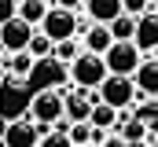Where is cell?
I'll return each mask as SVG.
<instances>
[{
    "label": "cell",
    "mask_w": 158,
    "mask_h": 147,
    "mask_svg": "<svg viewBox=\"0 0 158 147\" xmlns=\"http://www.w3.org/2000/svg\"><path fill=\"white\" fill-rule=\"evenodd\" d=\"M151 147H158V132H155V144H151Z\"/></svg>",
    "instance_id": "cell-29"
},
{
    "label": "cell",
    "mask_w": 158,
    "mask_h": 147,
    "mask_svg": "<svg viewBox=\"0 0 158 147\" xmlns=\"http://www.w3.org/2000/svg\"><path fill=\"white\" fill-rule=\"evenodd\" d=\"M48 132V125H37L33 118H11L7 121V129H4V140L0 147H37V140Z\"/></svg>",
    "instance_id": "cell-6"
},
{
    "label": "cell",
    "mask_w": 158,
    "mask_h": 147,
    "mask_svg": "<svg viewBox=\"0 0 158 147\" xmlns=\"http://www.w3.org/2000/svg\"><path fill=\"white\" fill-rule=\"evenodd\" d=\"M85 0H52V7H66V11H81Z\"/></svg>",
    "instance_id": "cell-22"
},
{
    "label": "cell",
    "mask_w": 158,
    "mask_h": 147,
    "mask_svg": "<svg viewBox=\"0 0 158 147\" xmlns=\"http://www.w3.org/2000/svg\"><path fill=\"white\" fill-rule=\"evenodd\" d=\"M66 140H70L74 147L88 144V140H92V125H88V121H70V125H66Z\"/></svg>",
    "instance_id": "cell-18"
},
{
    "label": "cell",
    "mask_w": 158,
    "mask_h": 147,
    "mask_svg": "<svg viewBox=\"0 0 158 147\" xmlns=\"http://www.w3.org/2000/svg\"><path fill=\"white\" fill-rule=\"evenodd\" d=\"M77 147H96V144H77Z\"/></svg>",
    "instance_id": "cell-28"
},
{
    "label": "cell",
    "mask_w": 158,
    "mask_h": 147,
    "mask_svg": "<svg viewBox=\"0 0 158 147\" xmlns=\"http://www.w3.org/2000/svg\"><path fill=\"white\" fill-rule=\"evenodd\" d=\"M4 63H7V55H4V52H0V70H4Z\"/></svg>",
    "instance_id": "cell-26"
},
{
    "label": "cell",
    "mask_w": 158,
    "mask_h": 147,
    "mask_svg": "<svg viewBox=\"0 0 158 147\" xmlns=\"http://www.w3.org/2000/svg\"><path fill=\"white\" fill-rule=\"evenodd\" d=\"M107 30H110V37H114V40H132V30H136V19L121 11V15H114V19L107 22Z\"/></svg>",
    "instance_id": "cell-16"
},
{
    "label": "cell",
    "mask_w": 158,
    "mask_h": 147,
    "mask_svg": "<svg viewBox=\"0 0 158 147\" xmlns=\"http://www.w3.org/2000/svg\"><path fill=\"white\" fill-rule=\"evenodd\" d=\"M118 118H121V110H114V107H107V103H92V110H88V125L92 129H103V132H110L114 125H118Z\"/></svg>",
    "instance_id": "cell-14"
},
{
    "label": "cell",
    "mask_w": 158,
    "mask_h": 147,
    "mask_svg": "<svg viewBox=\"0 0 158 147\" xmlns=\"http://www.w3.org/2000/svg\"><path fill=\"white\" fill-rule=\"evenodd\" d=\"M114 136H118L121 144H147V125L132 114V107L129 110H121V118H118V125L110 129Z\"/></svg>",
    "instance_id": "cell-11"
},
{
    "label": "cell",
    "mask_w": 158,
    "mask_h": 147,
    "mask_svg": "<svg viewBox=\"0 0 158 147\" xmlns=\"http://www.w3.org/2000/svg\"><path fill=\"white\" fill-rule=\"evenodd\" d=\"M15 7H19V0H0V22L15 19Z\"/></svg>",
    "instance_id": "cell-21"
},
{
    "label": "cell",
    "mask_w": 158,
    "mask_h": 147,
    "mask_svg": "<svg viewBox=\"0 0 158 147\" xmlns=\"http://www.w3.org/2000/svg\"><path fill=\"white\" fill-rule=\"evenodd\" d=\"M81 7H85V19L88 22H103V26L114 15H121V0H85Z\"/></svg>",
    "instance_id": "cell-13"
},
{
    "label": "cell",
    "mask_w": 158,
    "mask_h": 147,
    "mask_svg": "<svg viewBox=\"0 0 158 147\" xmlns=\"http://www.w3.org/2000/svg\"><path fill=\"white\" fill-rule=\"evenodd\" d=\"M4 88H7V77H4V70H0V92H4Z\"/></svg>",
    "instance_id": "cell-25"
},
{
    "label": "cell",
    "mask_w": 158,
    "mask_h": 147,
    "mask_svg": "<svg viewBox=\"0 0 158 147\" xmlns=\"http://www.w3.org/2000/svg\"><path fill=\"white\" fill-rule=\"evenodd\" d=\"M132 44L143 52V55H151V48H158V15L147 7L143 15H136V30H132Z\"/></svg>",
    "instance_id": "cell-9"
},
{
    "label": "cell",
    "mask_w": 158,
    "mask_h": 147,
    "mask_svg": "<svg viewBox=\"0 0 158 147\" xmlns=\"http://www.w3.org/2000/svg\"><path fill=\"white\" fill-rule=\"evenodd\" d=\"M99 147H125V144H121V140H110V136H107V140H103Z\"/></svg>",
    "instance_id": "cell-23"
},
{
    "label": "cell",
    "mask_w": 158,
    "mask_h": 147,
    "mask_svg": "<svg viewBox=\"0 0 158 147\" xmlns=\"http://www.w3.org/2000/svg\"><path fill=\"white\" fill-rule=\"evenodd\" d=\"M147 4H155V0H147Z\"/></svg>",
    "instance_id": "cell-30"
},
{
    "label": "cell",
    "mask_w": 158,
    "mask_h": 147,
    "mask_svg": "<svg viewBox=\"0 0 158 147\" xmlns=\"http://www.w3.org/2000/svg\"><path fill=\"white\" fill-rule=\"evenodd\" d=\"M96 99L107 103L114 110H129L136 103V88H132V77H118V74H107L96 88Z\"/></svg>",
    "instance_id": "cell-2"
},
{
    "label": "cell",
    "mask_w": 158,
    "mask_h": 147,
    "mask_svg": "<svg viewBox=\"0 0 158 147\" xmlns=\"http://www.w3.org/2000/svg\"><path fill=\"white\" fill-rule=\"evenodd\" d=\"M26 81H30V85H37V88H63V85H66V66H63V63H55L52 55H48V59H37Z\"/></svg>",
    "instance_id": "cell-8"
},
{
    "label": "cell",
    "mask_w": 158,
    "mask_h": 147,
    "mask_svg": "<svg viewBox=\"0 0 158 147\" xmlns=\"http://www.w3.org/2000/svg\"><path fill=\"white\" fill-rule=\"evenodd\" d=\"M151 11H155V15H158V0H155V4H151Z\"/></svg>",
    "instance_id": "cell-27"
},
{
    "label": "cell",
    "mask_w": 158,
    "mask_h": 147,
    "mask_svg": "<svg viewBox=\"0 0 158 147\" xmlns=\"http://www.w3.org/2000/svg\"><path fill=\"white\" fill-rule=\"evenodd\" d=\"M140 59H143V52L132 40H110V48L103 52L107 74H118V77H132V70L140 66Z\"/></svg>",
    "instance_id": "cell-4"
},
{
    "label": "cell",
    "mask_w": 158,
    "mask_h": 147,
    "mask_svg": "<svg viewBox=\"0 0 158 147\" xmlns=\"http://www.w3.org/2000/svg\"><path fill=\"white\" fill-rule=\"evenodd\" d=\"M26 118H33L37 125H48V129H52V121L63 118V92H59V88H37V92L30 96Z\"/></svg>",
    "instance_id": "cell-5"
},
{
    "label": "cell",
    "mask_w": 158,
    "mask_h": 147,
    "mask_svg": "<svg viewBox=\"0 0 158 147\" xmlns=\"http://www.w3.org/2000/svg\"><path fill=\"white\" fill-rule=\"evenodd\" d=\"M48 7H52V4H44V0H19L15 15H19L22 22H30V26H40V19H44Z\"/></svg>",
    "instance_id": "cell-15"
},
{
    "label": "cell",
    "mask_w": 158,
    "mask_h": 147,
    "mask_svg": "<svg viewBox=\"0 0 158 147\" xmlns=\"http://www.w3.org/2000/svg\"><path fill=\"white\" fill-rule=\"evenodd\" d=\"M33 63H37V59H33L30 52H11L7 63H4V77L15 81V85H22V81L30 77V70H33Z\"/></svg>",
    "instance_id": "cell-12"
},
{
    "label": "cell",
    "mask_w": 158,
    "mask_h": 147,
    "mask_svg": "<svg viewBox=\"0 0 158 147\" xmlns=\"http://www.w3.org/2000/svg\"><path fill=\"white\" fill-rule=\"evenodd\" d=\"M26 52L33 55V59H48L52 55V40L40 33V30H33V37H30V44H26Z\"/></svg>",
    "instance_id": "cell-17"
},
{
    "label": "cell",
    "mask_w": 158,
    "mask_h": 147,
    "mask_svg": "<svg viewBox=\"0 0 158 147\" xmlns=\"http://www.w3.org/2000/svg\"><path fill=\"white\" fill-rule=\"evenodd\" d=\"M33 30H37V26L22 22L19 15L7 19V22H0V52H4V55H11V52H26V44H30Z\"/></svg>",
    "instance_id": "cell-7"
},
{
    "label": "cell",
    "mask_w": 158,
    "mask_h": 147,
    "mask_svg": "<svg viewBox=\"0 0 158 147\" xmlns=\"http://www.w3.org/2000/svg\"><path fill=\"white\" fill-rule=\"evenodd\" d=\"M77 26H81V15H77V11H66V7H48L37 30H40L44 37H48L52 44H55V40L77 37Z\"/></svg>",
    "instance_id": "cell-3"
},
{
    "label": "cell",
    "mask_w": 158,
    "mask_h": 147,
    "mask_svg": "<svg viewBox=\"0 0 158 147\" xmlns=\"http://www.w3.org/2000/svg\"><path fill=\"white\" fill-rule=\"evenodd\" d=\"M147 7H151L147 0H121V11H125V15H132V19H136V15H143Z\"/></svg>",
    "instance_id": "cell-20"
},
{
    "label": "cell",
    "mask_w": 158,
    "mask_h": 147,
    "mask_svg": "<svg viewBox=\"0 0 158 147\" xmlns=\"http://www.w3.org/2000/svg\"><path fill=\"white\" fill-rule=\"evenodd\" d=\"M4 129H7V114H0V140H4Z\"/></svg>",
    "instance_id": "cell-24"
},
{
    "label": "cell",
    "mask_w": 158,
    "mask_h": 147,
    "mask_svg": "<svg viewBox=\"0 0 158 147\" xmlns=\"http://www.w3.org/2000/svg\"><path fill=\"white\" fill-rule=\"evenodd\" d=\"M132 88H136V99H147L158 96V59H140V66L132 70Z\"/></svg>",
    "instance_id": "cell-10"
},
{
    "label": "cell",
    "mask_w": 158,
    "mask_h": 147,
    "mask_svg": "<svg viewBox=\"0 0 158 147\" xmlns=\"http://www.w3.org/2000/svg\"><path fill=\"white\" fill-rule=\"evenodd\" d=\"M103 77H107V63H103V55L77 52V59L66 63V81H70L74 88H99Z\"/></svg>",
    "instance_id": "cell-1"
},
{
    "label": "cell",
    "mask_w": 158,
    "mask_h": 147,
    "mask_svg": "<svg viewBox=\"0 0 158 147\" xmlns=\"http://www.w3.org/2000/svg\"><path fill=\"white\" fill-rule=\"evenodd\" d=\"M37 147H74V144H70V140H66L63 132H55V129H48V132H44V136L37 140Z\"/></svg>",
    "instance_id": "cell-19"
}]
</instances>
